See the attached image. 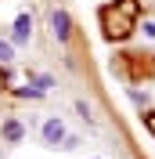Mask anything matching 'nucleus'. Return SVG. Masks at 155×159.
Listing matches in <instances>:
<instances>
[{
  "label": "nucleus",
  "mask_w": 155,
  "mask_h": 159,
  "mask_svg": "<svg viewBox=\"0 0 155 159\" xmlns=\"http://www.w3.org/2000/svg\"><path fill=\"white\" fill-rule=\"evenodd\" d=\"M134 15L137 7L134 4H108V7H101V29H105V40H126L130 33H134Z\"/></svg>",
  "instance_id": "obj_1"
},
{
  "label": "nucleus",
  "mask_w": 155,
  "mask_h": 159,
  "mask_svg": "<svg viewBox=\"0 0 155 159\" xmlns=\"http://www.w3.org/2000/svg\"><path fill=\"white\" fill-rule=\"evenodd\" d=\"M69 138V127L61 116H47L40 123V141H43V148H61V141Z\"/></svg>",
  "instance_id": "obj_2"
},
{
  "label": "nucleus",
  "mask_w": 155,
  "mask_h": 159,
  "mask_svg": "<svg viewBox=\"0 0 155 159\" xmlns=\"http://www.w3.org/2000/svg\"><path fill=\"white\" fill-rule=\"evenodd\" d=\"M33 25H36V22H33L29 11L15 15V22H11V43H15V47H25V43L33 40Z\"/></svg>",
  "instance_id": "obj_3"
},
{
  "label": "nucleus",
  "mask_w": 155,
  "mask_h": 159,
  "mask_svg": "<svg viewBox=\"0 0 155 159\" xmlns=\"http://www.w3.org/2000/svg\"><path fill=\"white\" fill-rule=\"evenodd\" d=\"M51 33H54L58 43H69V40H72V15H69L65 7L51 11Z\"/></svg>",
  "instance_id": "obj_4"
},
{
  "label": "nucleus",
  "mask_w": 155,
  "mask_h": 159,
  "mask_svg": "<svg viewBox=\"0 0 155 159\" xmlns=\"http://www.w3.org/2000/svg\"><path fill=\"white\" fill-rule=\"evenodd\" d=\"M22 138H25V127H22L18 116H4L0 119V141L4 145H18Z\"/></svg>",
  "instance_id": "obj_5"
},
{
  "label": "nucleus",
  "mask_w": 155,
  "mask_h": 159,
  "mask_svg": "<svg viewBox=\"0 0 155 159\" xmlns=\"http://www.w3.org/2000/svg\"><path fill=\"white\" fill-rule=\"evenodd\" d=\"M29 83L40 87V90H51L54 87V76H47V72H29Z\"/></svg>",
  "instance_id": "obj_6"
},
{
  "label": "nucleus",
  "mask_w": 155,
  "mask_h": 159,
  "mask_svg": "<svg viewBox=\"0 0 155 159\" xmlns=\"http://www.w3.org/2000/svg\"><path fill=\"white\" fill-rule=\"evenodd\" d=\"M11 61H15V43L0 40V65H11Z\"/></svg>",
  "instance_id": "obj_7"
},
{
  "label": "nucleus",
  "mask_w": 155,
  "mask_h": 159,
  "mask_svg": "<svg viewBox=\"0 0 155 159\" xmlns=\"http://www.w3.org/2000/svg\"><path fill=\"white\" fill-rule=\"evenodd\" d=\"M15 94H18V98H33V101H36V98H43L47 90H40V87H33V83H25V87H18Z\"/></svg>",
  "instance_id": "obj_8"
},
{
  "label": "nucleus",
  "mask_w": 155,
  "mask_h": 159,
  "mask_svg": "<svg viewBox=\"0 0 155 159\" xmlns=\"http://www.w3.org/2000/svg\"><path fill=\"white\" fill-rule=\"evenodd\" d=\"M76 112L83 116V123H94V109H90V105H87L83 98H76Z\"/></svg>",
  "instance_id": "obj_9"
},
{
  "label": "nucleus",
  "mask_w": 155,
  "mask_h": 159,
  "mask_svg": "<svg viewBox=\"0 0 155 159\" xmlns=\"http://www.w3.org/2000/svg\"><path fill=\"white\" fill-rule=\"evenodd\" d=\"M141 119H144V127H148V134H155V109H152V112H144V116H141Z\"/></svg>",
  "instance_id": "obj_10"
},
{
  "label": "nucleus",
  "mask_w": 155,
  "mask_h": 159,
  "mask_svg": "<svg viewBox=\"0 0 155 159\" xmlns=\"http://www.w3.org/2000/svg\"><path fill=\"white\" fill-rule=\"evenodd\" d=\"M76 145H79V138H72V134H69V138L61 141V148H65V152H72V148H76Z\"/></svg>",
  "instance_id": "obj_11"
},
{
  "label": "nucleus",
  "mask_w": 155,
  "mask_h": 159,
  "mask_svg": "<svg viewBox=\"0 0 155 159\" xmlns=\"http://www.w3.org/2000/svg\"><path fill=\"white\" fill-rule=\"evenodd\" d=\"M141 29H144V36H148V40H155V22H152V18H148L144 25H141Z\"/></svg>",
  "instance_id": "obj_12"
},
{
  "label": "nucleus",
  "mask_w": 155,
  "mask_h": 159,
  "mask_svg": "<svg viewBox=\"0 0 155 159\" xmlns=\"http://www.w3.org/2000/svg\"><path fill=\"white\" fill-rule=\"evenodd\" d=\"M130 98H134L137 105H144V109H148V94H137V90H130Z\"/></svg>",
  "instance_id": "obj_13"
},
{
  "label": "nucleus",
  "mask_w": 155,
  "mask_h": 159,
  "mask_svg": "<svg viewBox=\"0 0 155 159\" xmlns=\"http://www.w3.org/2000/svg\"><path fill=\"white\" fill-rule=\"evenodd\" d=\"M0 159H4V145H0Z\"/></svg>",
  "instance_id": "obj_14"
},
{
  "label": "nucleus",
  "mask_w": 155,
  "mask_h": 159,
  "mask_svg": "<svg viewBox=\"0 0 155 159\" xmlns=\"http://www.w3.org/2000/svg\"><path fill=\"white\" fill-rule=\"evenodd\" d=\"M90 159H105V156H90Z\"/></svg>",
  "instance_id": "obj_15"
}]
</instances>
